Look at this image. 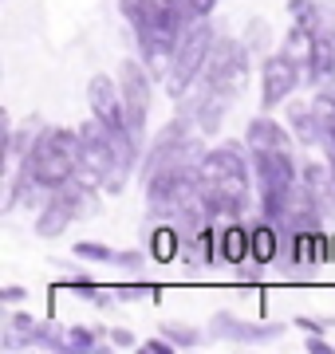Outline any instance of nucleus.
<instances>
[{"label":"nucleus","mask_w":335,"mask_h":354,"mask_svg":"<svg viewBox=\"0 0 335 354\" xmlns=\"http://www.w3.org/2000/svg\"><path fill=\"white\" fill-rule=\"evenodd\" d=\"M79 130V174L103 185L107 193H118L127 185V169H123V158H118V146L115 138L107 134V127L91 114Z\"/></svg>","instance_id":"4"},{"label":"nucleus","mask_w":335,"mask_h":354,"mask_svg":"<svg viewBox=\"0 0 335 354\" xmlns=\"http://www.w3.org/2000/svg\"><path fill=\"white\" fill-rule=\"evenodd\" d=\"M20 299H28V291L20 288V283H8V288H0V304H20Z\"/></svg>","instance_id":"27"},{"label":"nucleus","mask_w":335,"mask_h":354,"mask_svg":"<svg viewBox=\"0 0 335 354\" xmlns=\"http://www.w3.org/2000/svg\"><path fill=\"white\" fill-rule=\"evenodd\" d=\"M300 185V169L292 162V150H253V193H257V209L269 221H280L284 205Z\"/></svg>","instance_id":"2"},{"label":"nucleus","mask_w":335,"mask_h":354,"mask_svg":"<svg viewBox=\"0 0 335 354\" xmlns=\"http://www.w3.org/2000/svg\"><path fill=\"white\" fill-rule=\"evenodd\" d=\"M71 252L79 256V260H95V264H115V248H107V244H99V241H79Z\"/></svg>","instance_id":"23"},{"label":"nucleus","mask_w":335,"mask_h":354,"mask_svg":"<svg viewBox=\"0 0 335 354\" xmlns=\"http://www.w3.org/2000/svg\"><path fill=\"white\" fill-rule=\"evenodd\" d=\"M276 256H280V228H276V221L260 216L257 225H253V264L269 268Z\"/></svg>","instance_id":"14"},{"label":"nucleus","mask_w":335,"mask_h":354,"mask_svg":"<svg viewBox=\"0 0 335 354\" xmlns=\"http://www.w3.org/2000/svg\"><path fill=\"white\" fill-rule=\"evenodd\" d=\"M284 122H288V130H292L304 146H320V118H316V106H311V102H288Z\"/></svg>","instance_id":"15"},{"label":"nucleus","mask_w":335,"mask_h":354,"mask_svg":"<svg viewBox=\"0 0 335 354\" xmlns=\"http://www.w3.org/2000/svg\"><path fill=\"white\" fill-rule=\"evenodd\" d=\"M253 55H272V28H269V20H253V24L245 28V39H241Z\"/></svg>","instance_id":"19"},{"label":"nucleus","mask_w":335,"mask_h":354,"mask_svg":"<svg viewBox=\"0 0 335 354\" xmlns=\"http://www.w3.org/2000/svg\"><path fill=\"white\" fill-rule=\"evenodd\" d=\"M103 335L107 330H99V327H67V354L99 351L103 346Z\"/></svg>","instance_id":"18"},{"label":"nucleus","mask_w":335,"mask_h":354,"mask_svg":"<svg viewBox=\"0 0 335 354\" xmlns=\"http://www.w3.org/2000/svg\"><path fill=\"white\" fill-rule=\"evenodd\" d=\"M158 335H166L178 351H194L197 342H201V339H197V330L185 327V323H162V330H158Z\"/></svg>","instance_id":"22"},{"label":"nucleus","mask_w":335,"mask_h":354,"mask_svg":"<svg viewBox=\"0 0 335 354\" xmlns=\"http://www.w3.org/2000/svg\"><path fill=\"white\" fill-rule=\"evenodd\" d=\"M115 299L118 304H138V299H162V288H154V283H118L115 288Z\"/></svg>","instance_id":"21"},{"label":"nucleus","mask_w":335,"mask_h":354,"mask_svg":"<svg viewBox=\"0 0 335 354\" xmlns=\"http://www.w3.org/2000/svg\"><path fill=\"white\" fill-rule=\"evenodd\" d=\"M32 169H36L39 185L52 193L60 185H67L79 174V130H64V127H44L36 134V146L24 153Z\"/></svg>","instance_id":"3"},{"label":"nucleus","mask_w":335,"mask_h":354,"mask_svg":"<svg viewBox=\"0 0 335 354\" xmlns=\"http://www.w3.org/2000/svg\"><path fill=\"white\" fill-rule=\"evenodd\" d=\"M245 146L248 150H284V146H292V130L276 122L272 114H257L245 127Z\"/></svg>","instance_id":"10"},{"label":"nucleus","mask_w":335,"mask_h":354,"mask_svg":"<svg viewBox=\"0 0 335 354\" xmlns=\"http://www.w3.org/2000/svg\"><path fill=\"white\" fill-rule=\"evenodd\" d=\"M118 91H123V106H127V122L134 142H146V118H150V102H154V71L142 59H123L118 64Z\"/></svg>","instance_id":"5"},{"label":"nucleus","mask_w":335,"mask_h":354,"mask_svg":"<svg viewBox=\"0 0 335 354\" xmlns=\"http://www.w3.org/2000/svg\"><path fill=\"white\" fill-rule=\"evenodd\" d=\"M118 12L130 24V32L138 36V32H146L158 20V0H118Z\"/></svg>","instance_id":"17"},{"label":"nucleus","mask_w":335,"mask_h":354,"mask_svg":"<svg viewBox=\"0 0 335 354\" xmlns=\"http://www.w3.org/2000/svg\"><path fill=\"white\" fill-rule=\"evenodd\" d=\"M311 106H316V118H320V146L335 174V95H316Z\"/></svg>","instance_id":"16"},{"label":"nucleus","mask_w":335,"mask_h":354,"mask_svg":"<svg viewBox=\"0 0 335 354\" xmlns=\"http://www.w3.org/2000/svg\"><path fill=\"white\" fill-rule=\"evenodd\" d=\"M335 79V4L320 0L316 24H311V55L304 67V83H332Z\"/></svg>","instance_id":"8"},{"label":"nucleus","mask_w":335,"mask_h":354,"mask_svg":"<svg viewBox=\"0 0 335 354\" xmlns=\"http://www.w3.org/2000/svg\"><path fill=\"white\" fill-rule=\"evenodd\" d=\"M217 256L221 264L241 268L253 260V228L245 221H229V225L217 228Z\"/></svg>","instance_id":"9"},{"label":"nucleus","mask_w":335,"mask_h":354,"mask_svg":"<svg viewBox=\"0 0 335 354\" xmlns=\"http://www.w3.org/2000/svg\"><path fill=\"white\" fill-rule=\"evenodd\" d=\"M221 0H185V24H197V20H209L217 12Z\"/></svg>","instance_id":"24"},{"label":"nucleus","mask_w":335,"mask_h":354,"mask_svg":"<svg viewBox=\"0 0 335 354\" xmlns=\"http://www.w3.org/2000/svg\"><path fill=\"white\" fill-rule=\"evenodd\" d=\"M158 8H170V12H185V0H158Z\"/></svg>","instance_id":"29"},{"label":"nucleus","mask_w":335,"mask_h":354,"mask_svg":"<svg viewBox=\"0 0 335 354\" xmlns=\"http://www.w3.org/2000/svg\"><path fill=\"white\" fill-rule=\"evenodd\" d=\"M197 197L213 221H245L253 205L248 181H237V177H197Z\"/></svg>","instance_id":"7"},{"label":"nucleus","mask_w":335,"mask_h":354,"mask_svg":"<svg viewBox=\"0 0 335 354\" xmlns=\"http://www.w3.org/2000/svg\"><path fill=\"white\" fill-rule=\"evenodd\" d=\"M213 44H217V32H213V24H209V20L185 24V32H181V39H178V48H174V55H170L166 75H162V83H166V95H170L174 102L185 99V95H190V91L201 83Z\"/></svg>","instance_id":"1"},{"label":"nucleus","mask_w":335,"mask_h":354,"mask_svg":"<svg viewBox=\"0 0 335 354\" xmlns=\"http://www.w3.org/2000/svg\"><path fill=\"white\" fill-rule=\"evenodd\" d=\"M304 346H308V351H320V354H332V342H323L320 335H316V330H311V339L304 342Z\"/></svg>","instance_id":"28"},{"label":"nucleus","mask_w":335,"mask_h":354,"mask_svg":"<svg viewBox=\"0 0 335 354\" xmlns=\"http://www.w3.org/2000/svg\"><path fill=\"white\" fill-rule=\"evenodd\" d=\"M300 83H304V64L292 51H272L260 59V106L264 111L284 106Z\"/></svg>","instance_id":"6"},{"label":"nucleus","mask_w":335,"mask_h":354,"mask_svg":"<svg viewBox=\"0 0 335 354\" xmlns=\"http://www.w3.org/2000/svg\"><path fill=\"white\" fill-rule=\"evenodd\" d=\"M300 181L311 189V197L320 201L323 213H335V174H332V165L304 162L300 165Z\"/></svg>","instance_id":"13"},{"label":"nucleus","mask_w":335,"mask_h":354,"mask_svg":"<svg viewBox=\"0 0 335 354\" xmlns=\"http://www.w3.org/2000/svg\"><path fill=\"white\" fill-rule=\"evenodd\" d=\"M209 330H213L217 339H233V342H264V339H272V335H280L284 327H253L245 319H237L233 311H221V315H213Z\"/></svg>","instance_id":"11"},{"label":"nucleus","mask_w":335,"mask_h":354,"mask_svg":"<svg viewBox=\"0 0 335 354\" xmlns=\"http://www.w3.org/2000/svg\"><path fill=\"white\" fill-rule=\"evenodd\" d=\"M181 232L174 221H158V228H150V236H146V252H150V260H158V264H174V260H181Z\"/></svg>","instance_id":"12"},{"label":"nucleus","mask_w":335,"mask_h":354,"mask_svg":"<svg viewBox=\"0 0 335 354\" xmlns=\"http://www.w3.org/2000/svg\"><path fill=\"white\" fill-rule=\"evenodd\" d=\"M146 256H150V252H138V248H127V252H118V256H115V264H118V268H130V272H138V268L146 264Z\"/></svg>","instance_id":"26"},{"label":"nucleus","mask_w":335,"mask_h":354,"mask_svg":"<svg viewBox=\"0 0 335 354\" xmlns=\"http://www.w3.org/2000/svg\"><path fill=\"white\" fill-rule=\"evenodd\" d=\"M44 127H36V122H28V127H20V130H12L8 134V162H20L32 146H36V134Z\"/></svg>","instance_id":"20"},{"label":"nucleus","mask_w":335,"mask_h":354,"mask_svg":"<svg viewBox=\"0 0 335 354\" xmlns=\"http://www.w3.org/2000/svg\"><path fill=\"white\" fill-rule=\"evenodd\" d=\"M107 342H111L115 351H138V339H134V330H127V327H115Z\"/></svg>","instance_id":"25"}]
</instances>
